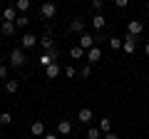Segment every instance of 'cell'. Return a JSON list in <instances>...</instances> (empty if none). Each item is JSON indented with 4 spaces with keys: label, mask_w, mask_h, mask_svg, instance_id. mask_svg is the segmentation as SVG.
<instances>
[{
    "label": "cell",
    "mask_w": 149,
    "mask_h": 139,
    "mask_svg": "<svg viewBox=\"0 0 149 139\" xmlns=\"http://www.w3.org/2000/svg\"><path fill=\"white\" fill-rule=\"evenodd\" d=\"M95 42H97L95 35H90V32H82V35H80V42H77V45H80L85 52H90V50L95 47Z\"/></svg>",
    "instance_id": "obj_1"
},
{
    "label": "cell",
    "mask_w": 149,
    "mask_h": 139,
    "mask_svg": "<svg viewBox=\"0 0 149 139\" xmlns=\"http://www.w3.org/2000/svg\"><path fill=\"white\" fill-rule=\"evenodd\" d=\"M10 65L13 67H22V65H25V50L22 47H15L10 52Z\"/></svg>",
    "instance_id": "obj_2"
},
{
    "label": "cell",
    "mask_w": 149,
    "mask_h": 139,
    "mask_svg": "<svg viewBox=\"0 0 149 139\" xmlns=\"http://www.w3.org/2000/svg\"><path fill=\"white\" fill-rule=\"evenodd\" d=\"M40 15H42L45 20H52V17L57 15V5H55V3H42V5H40Z\"/></svg>",
    "instance_id": "obj_3"
},
{
    "label": "cell",
    "mask_w": 149,
    "mask_h": 139,
    "mask_svg": "<svg viewBox=\"0 0 149 139\" xmlns=\"http://www.w3.org/2000/svg\"><path fill=\"white\" fill-rule=\"evenodd\" d=\"M20 45H22V50H30V47H35V45H40V38H35L32 32H25L20 38Z\"/></svg>",
    "instance_id": "obj_4"
},
{
    "label": "cell",
    "mask_w": 149,
    "mask_h": 139,
    "mask_svg": "<svg viewBox=\"0 0 149 139\" xmlns=\"http://www.w3.org/2000/svg\"><path fill=\"white\" fill-rule=\"evenodd\" d=\"M142 32H144V22H142V20H129V25H127V35L137 38V35H142Z\"/></svg>",
    "instance_id": "obj_5"
},
{
    "label": "cell",
    "mask_w": 149,
    "mask_h": 139,
    "mask_svg": "<svg viewBox=\"0 0 149 139\" xmlns=\"http://www.w3.org/2000/svg\"><path fill=\"white\" fill-rule=\"evenodd\" d=\"M40 47H42V52H55V40H52V35H42L40 38Z\"/></svg>",
    "instance_id": "obj_6"
},
{
    "label": "cell",
    "mask_w": 149,
    "mask_h": 139,
    "mask_svg": "<svg viewBox=\"0 0 149 139\" xmlns=\"http://www.w3.org/2000/svg\"><path fill=\"white\" fill-rule=\"evenodd\" d=\"M122 50H124L127 55H134V52H137V38L127 35V38H124V45H122Z\"/></svg>",
    "instance_id": "obj_7"
},
{
    "label": "cell",
    "mask_w": 149,
    "mask_h": 139,
    "mask_svg": "<svg viewBox=\"0 0 149 139\" xmlns=\"http://www.w3.org/2000/svg\"><path fill=\"white\" fill-rule=\"evenodd\" d=\"M57 134H62V137L72 134V122H70V119H60L57 122Z\"/></svg>",
    "instance_id": "obj_8"
},
{
    "label": "cell",
    "mask_w": 149,
    "mask_h": 139,
    "mask_svg": "<svg viewBox=\"0 0 149 139\" xmlns=\"http://www.w3.org/2000/svg\"><path fill=\"white\" fill-rule=\"evenodd\" d=\"M85 57H87V62H90V65H97V62H100V60H102V50H100V47H97V45H95V47H92L90 52L85 55Z\"/></svg>",
    "instance_id": "obj_9"
},
{
    "label": "cell",
    "mask_w": 149,
    "mask_h": 139,
    "mask_svg": "<svg viewBox=\"0 0 149 139\" xmlns=\"http://www.w3.org/2000/svg\"><path fill=\"white\" fill-rule=\"evenodd\" d=\"M62 72V67H60V62H55V65H50V67H45V77L47 80H55V77Z\"/></svg>",
    "instance_id": "obj_10"
},
{
    "label": "cell",
    "mask_w": 149,
    "mask_h": 139,
    "mask_svg": "<svg viewBox=\"0 0 149 139\" xmlns=\"http://www.w3.org/2000/svg\"><path fill=\"white\" fill-rule=\"evenodd\" d=\"M30 132L35 134V137H45V134H47V132H45V122H40V119L32 122V124H30Z\"/></svg>",
    "instance_id": "obj_11"
},
{
    "label": "cell",
    "mask_w": 149,
    "mask_h": 139,
    "mask_svg": "<svg viewBox=\"0 0 149 139\" xmlns=\"http://www.w3.org/2000/svg\"><path fill=\"white\" fill-rule=\"evenodd\" d=\"M90 22H92V27H95V30H104V25H107V17L102 15V13H97V15L92 17Z\"/></svg>",
    "instance_id": "obj_12"
},
{
    "label": "cell",
    "mask_w": 149,
    "mask_h": 139,
    "mask_svg": "<svg viewBox=\"0 0 149 139\" xmlns=\"http://www.w3.org/2000/svg\"><path fill=\"white\" fill-rule=\"evenodd\" d=\"M17 17H20V15H17L15 8H5V10H3V22H15Z\"/></svg>",
    "instance_id": "obj_13"
},
{
    "label": "cell",
    "mask_w": 149,
    "mask_h": 139,
    "mask_svg": "<svg viewBox=\"0 0 149 139\" xmlns=\"http://www.w3.org/2000/svg\"><path fill=\"white\" fill-rule=\"evenodd\" d=\"M92 117H95V114H92V109H87V107H82L80 112H77V119H80L82 124H90V122H92Z\"/></svg>",
    "instance_id": "obj_14"
},
{
    "label": "cell",
    "mask_w": 149,
    "mask_h": 139,
    "mask_svg": "<svg viewBox=\"0 0 149 139\" xmlns=\"http://www.w3.org/2000/svg\"><path fill=\"white\" fill-rule=\"evenodd\" d=\"M70 30H72V32H80V35H82V32H85V20H82V17H74V20L70 22Z\"/></svg>",
    "instance_id": "obj_15"
},
{
    "label": "cell",
    "mask_w": 149,
    "mask_h": 139,
    "mask_svg": "<svg viewBox=\"0 0 149 139\" xmlns=\"http://www.w3.org/2000/svg\"><path fill=\"white\" fill-rule=\"evenodd\" d=\"M15 22H3V25H0V32H3V35H5V38H10V35H15Z\"/></svg>",
    "instance_id": "obj_16"
},
{
    "label": "cell",
    "mask_w": 149,
    "mask_h": 139,
    "mask_svg": "<svg viewBox=\"0 0 149 139\" xmlns=\"http://www.w3.org/2000/svg\"><path fill=\"white\" fill-rule=\"evenodd\" d=\"M100 132H102V137L112 132V119H107V117H102V119H100Z\"/></svg>",
    "instance_id": "obj_17"
},
{
    "label": "cell",
    "mask_w": 149,
    "mask_h": 139,
    "mask_svg": "<svg viewBox=\"0 0 149 139\" xmlns=\"http://www.w3.org/2000/svg\"><path fill=\"white\" fill-rule=\"evenodd\" d=\"M17 90H20V82H17V80H5V92H10V95H15Z\"/></svg>",
    "instance_id": "obj_18"
},
{
    "label": "cell",
    "mask_w": 149,
    "mask_h": 139,
    "mask_svg": "<svg viewBox=\"0 0 149 139\" xmlns=\"http://www.w3.org/2000/svg\"><path fill=\"white\" fill-rule=\"evenodd\" d=\"M85 55H87V52H85V50L80 47V45H74V47L70 50V57H72V60H82V57H85Z\"/></svg>",
    "instance_id": "obj_19"
},
{
    "label": "cell",
    "mask_w": 149,
    "mask_h": 139,
    "mask_svg": "<svg viewBox=\"0 0 149 139\" xmlns=\"http://www.w3.org/2000/svg\"><path fill=\"white\" fill-rule=\"evenodd\" d=\"M30 5H32L30 0H17V3H15V10L17 13H27V10H30Z\"/></svg>",
    "instance_id": "obj_20"
},
{
    "label": "cell",
    "mask_w": 149,
    "mask_h": 139,
    "mask_svg": "<svg viewBox=\"0 0 149 139\" xmlns=\"http://www.w3.org/2000/svg\"><path fill=\"white\" fill-rule=\"evenodd\" d=\"M87 139H102L100 127H90V129H87Z\"/></svg>",
    "instance_id": "obj_21"
},
{
    "label": "cell",
    "mask_w": 149,
    "mask_h": 139,
    "mask_svg": "<svg viewBox=\"0 0 149 139\" xmlns=\"http://www.w3.org/2000/svg\"><path fill=\"white\" fill-rule=\"evenodd\" d=\"M122 45H124L122 38H109V47L112 50H122Z\"/></svg>",
    "instance_id": "obj_22"
},
{
    "label": "cell",
    "mask_w": 149,
    "mask_h": 139,
    "mask_svg": "<svg viewBox=\"0 0 149 139\" xmlns=\"http://www.w3.org/2000/svg\"><path fill=\"white\" fill-rule=\"evenodd\" d=\"M0 124H5V127H8V124H13V114L10 112H3V114H0Z\"/></svg>",
    "instance_id": "obj_23"
},
{
    "label": "cell",
    "mask_w": 149,
    "mask_h": 139,
    "mask_svg": "<svg viewBox=\"0 0 149 139\" xmlns=\"http://www.w3.org/2000/svg\"><path fill=\"white\" fill-rule=\"evenodd\" d=\"M27 22H30V20H27V15H20V17L15 20V27H25Z\"/></svg>",
    "instance_id": "obj_24"
},
{
    "label": "cell",
    "mask_w": 149,
    "mask_h": 139,
    "mask_svg": "<svg viewBox=\"0 0 149 139\" xmlns=\"http://www.w3.org/2000/svg\"><path fill=\"white\" fill-rule=\"evenodd\" d=\"M74 75H77V70H74L72 65H67V67H65V77H70V80H72Z\"/></svg>",
    "instance_id": "obj_25"
},
{
    "label": "cell",
    "mask_w": 149,
    "mask_h": 139,
    "mask_svg": "<svg viewBox=\"0 0 149 139\" xmlns=\"http://www.w3.org/2000/svg\"><path fill=\"white\" fill-rule=\"evenodd\" d=\"M80 75H82V77H90V75H92V65H85V67L80 70Z\"/></svg>",
    "instance_id": "obj_26"
},
{
    "label": "cell",
    "mask_w": 149,
    "mask_h": 139,
    "mask_svg": "<svg viewBox=\"0 0 149 139\" xmlns=\"http://www.w3.org/2000/svg\"><path fill=\"white\" fill-rule=\"evenodd\" d=\"M0 80H10V77H8V67H5V65H0Z\"/></svg>",
    "instance_id": "obj_27"
},
{
    "label": "cell",
    "mask_w": 149,
    "mask_h": 139,
    "mask_svg": "<svg viewBox=\"0 0 149 139\" xmlns=\"http://www.w3.org/2000/svg\"><path fill=\"white\" fill-rule=\"evenodd\" d=\"M92 8H95V10H97V13H100V10H102V8H104V3H102V0H92Z\"/></svg>",
    "instance_id": "obj_28"
},
{
    "label": "cell",
    "mask_w": 149,
    "mask_h": 139,
    "mask_svg": "<svg viewBox=\"0 0 149 139\" xmlns=\"http://www.w3.org/2000/svg\"><path fill=\"white\" fill-rule=\"evenodd\" d=\"M114 5H117L119 10H122V8H129V0H117V3H114Z\"/></svg>",
    "instance_id": "obj_29"
},
{
    "label": "cell",
    "mask_w": 149,
    "mask_h": 139,
    "mask_svg": "<svg viewBox=\"0 0 149 139\" xmlns=\"http://www.w3.org/2000/svg\"><path fill=\"white\" fill-rule=\"evenodd\" d=\"M102 139H119V134H117V132H109V134H104Z\"/></svg>",
    "instance_id": "obj_30"
},
{
    "label": "cell",
    "mask_w": 149,
    "mask_h": 139,
    "mask_svg": "<svg viewBox=\"0 0 149 139\" xmlns=\"http://www.w3.org/2000/svg\"><path fill=\"white\" fill-rule=\"evenodd\" d=\"M45 139H60V134H52V132H47V134H45Z\"/></svg>",
    "instance_id": "obj_31"
},
{
    "label": "cell",
    "mask_w": 149,
    "mask_h": 139,
    "mask_svg": "<svg viewBox=\"0 0 149 139\" xmlns=\"http://www.w3.org/2000/svg\"><path fill=\"white\" fill-rule=\"evenodd\" d=\"M144 55H147V57H149V42L144 45Z\"/></svg>",
    "instance_id": "obj_32"
}]
</instances>
